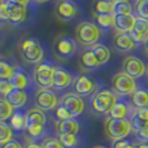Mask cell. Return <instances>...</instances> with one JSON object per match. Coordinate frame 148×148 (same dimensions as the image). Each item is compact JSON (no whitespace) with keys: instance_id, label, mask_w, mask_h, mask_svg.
Segmentation results:
<instances>
[{"instance_id":"obj_27","label":"cell","mask_w":148,"mask_h":148,"mask_svg":"<svg viewBox=\"0 0 148 148\" xmlns=\"http://www.w3.org/2000/svg\"><path fill=\"white\" fill-rule=\"evenodd\" d=\"M114 1L103 0V1H95L92 6V11L95 17L105 15H114Z\"/></svg>"},{"instance_id":"obj_17","label":"cell","mask_w":148,"mask_h":148,"mask_svg":"<svg viewBox=\"0 0 148 148\" xmlns=\"http://www.w3.org/2000/svg\"><path fill=\"white\" fill-rule=\"evenodd\" d=\"M80 130V124L76 118L67 120H56L55 132L59 135H78Z\"/></svg>"},{"instance_id":"obj_35","label":"cell","mask_w":148,"mask_h":148,"mask_svg":"<svg viewBox=\"0 0 148 148\" xmlns=\"http://www.w3.org/2000/svg\"><path fill=\"white\" fill-rule=\"evenodd\" d=\"M12 139V129L11 126L8 125L6 123L1 121L0 123V144H5Z\"/></svg>"},{"instance_id":"obj_45","label":"cell","mask_w":148,"mask_h":148,"mask_svg":"<svg viewBox=\"0 0 148 148\" xmlns=\"http://www.w3.org/2000/svg\"><path fill=\"white\" fill-rule=\"evenodd\" d=\"M135 114H136L139 118L148 121V108H146V109H136Z\"/></svg>"},{"instance_id":"obj_42","label":"cell","mask_w":148,"mask_h":148,"mask_svg":"<svg viewBox=\"0 0 148 148\" xmlns=\"http://www.w3.org/2000/svg\"><path fill=\"white\" fill-rule=\"evenodd\" d=\"M135 135H136V138L138 139L139 143H141V144H148V127L140 130V132L135 133Z\"/></svg>"},{"instance_id":"obj_43","label":"cell","mask_w":148,"mask_h":148,"mask_svg":"<svg viewBox=\"0 0 148 148\" xmlns=\"http://www.w3.org/2000/svg\"><path fill=\"white\" fill-rule=\"evenodd\" d=\"M0 148H23V146H22L21 143L18 140V139L12 138V139H10V140L7 141V143L2 144Z\"/></svg>"},{"instance_id":"obj_18","label":"cell","mask_w":148,"mask_h":148,"mask_svg":"<svg viewBox=\"0 0 148 148\" xmlns=\"http://www.w3.org/2000/svg\"><path fill=\"white\" fill-rule=\"evenodd\" d=\"M9 105L14 108V109H20L22 107H25V105L27 104L28 100V95L26 90H22L19 88H14L9 94H8L6 98Z\"/></svg>"},{"instance_id":"obj_4","label":"cell","mask_w":148,"mask_h":148,"mask_svg":"<svg viewBox=\"0 0 148 148\" xmlns=\"http://www.w3.org/2000/svg\"><path fill=\"white\" fill-rule=\"evenodd\" d=\"M100 28L90 21L79 22L75 30V36L77 42L85 47H92L98 44L100 39Z\"/></svg>"},{"instance_id":"obj_16","label":"cell","mask_w":148,"mask_h":148,"mask_svg":"<svg viewBox=\"0 0 148 148\" xmlns=\"http://www.w3.org/2000/svg\"><path fill=\"white\" fill-rule=\"evenodd\" d=\"M136 111V108L134 107L132 103L128 104L125 100L119 99L118 103L114 106V108L111 109V111L109 112V117L112 118H118V119H128L130 120V118L134 116Z\"/></svg>"},{"instance_id":"obj_9","label":"cell","mask_w":148,"mask_h":148,"mask_svg":"<svg viewBox=\"0 0 148 148\" xmlns=\"http://www.w3.org/2000/svg\"><path fill=\"white\" fill-rule=\"evenodd\" d=\"M55 14L57 16V18L61 21H73L79 15V7L74 1L59 0L55 5Z\"/></svg>"},{"instance_id":"obj_36","label":"cell","mask_w":148,"mask_h":148,"mask_svg":"<svg viewBox=\"0 0 148 148\" xmlns=\"http://www.w3.org/2000/svg\"><path fill=\"white\" fill-rule=\"evenodd\" d=\"M130 124H132V127H133L134 133H137V132H140L143 129L147 128L148 127V121L144 120V119L139 118L136 114H134V116L130 118Z\"/></svg>"},{"instance_id":"obj_40","label":"cell","mask_w":148,"mask_h":148,"mask_svg":"<svg viewBox=\"0 0 148 148\" xmlns=\"http://www.w3.org/2000/svg\"><path fill=\"white\" fill-rule=\"evenodd\" d=\"M135 143L128 139H120V140L112 141L111 148H134Z\"/></svg>"},{"instance_id":"obj_31","label":"cell","mask_w":148,"mask_h":148,"mask_svg":"<svg viewBox=\"0 0 148 148\" xmlns=\"http://www.w3.org/2000/svg\"><path fill=\"white\" fill-rule=\"evenodd\" d=\"M16 67L11 66L9 62L1 60L0 61V79L3 80H10L12 76L15 75Z\"/></svg>"},{"instance_id":"obj_48","label":"cell","mask_w":148,"mask_h":148,"mask_svg":"<svg viewBox=\"0 0 148 148\" xmlns=\"http://www.w3.org/2000/svg\"><path fill=\"white\" fill-rule=\"evenodd\" d=\"M92 148H107V147H105V146H94Z\"/></svg>"},{"instance_id":"obj_3","label":"cell","mask_w":148,"mask_h":148,"mask_svg":"<svg viewBox=\"0 0 148 148\" xmlns=\"http://www.w3.org/2000/svg\"><path fill=\"white\" fill-rule=\"evenodd\" d=\"M19 53L27 64L38 65L42 62L45 51L41 44L35 38H26L19 44Z\"/></svg>"},{"instance_id":"obj_23","label":"cell","mask_w":148,"mask_h":148,"mask_svg":"<svg viewBox=\"0 0 148 148\" xmlns=\"http://www.w3.org/2000/svg\"><path fill=\"white\" fill-rule=\"evenodd\" d=\"M130 103L136 109L148 108V89L141 87L136 89V91L132 95Z\"/></svg>"},{"instance_id":"obj_5","label":"cell","mask_w":148,"mask_h":148,"mask_svg":"<svg viewBox=\"0 0 148 148\" xmlns=\"http://www.w3.org/2000/svg\"><path fill=\"white\" fill-rule=\"evenodd\" d=\"M104 128L107 137L112 141L125 139L133 132L132 124L128 119L112 118L109 116L105 120Z\"/></svg>"},{"instance_id":"obj_32","label":"cell","mask_w":148,"mask_h":148,"mask_svg":"<svg viewBox=\"0 0 148 148\" xmlns=\"http://www.w3.org/2000/svg\"><path fill=\"white\" fill-rule=\"evenodd\" d=\"M58 139L65 148H76L79 144L78 135H59Z\"/></svg>"},{"instance_id":"obj_28","label":"cell","mask_w":148,"mask_h":148,"mask_svg":"<svg viewBox=\"0 0 148 148\" xmlns=\"http://www.w3.org/2000/svg\"><path fill=\"white\" fill-rule=\"evenodd\" d=\"M46 133H47V129L44 125L28 126L26 129V135L28 136V139H31V140H39V139L44 138Z\"/></svg>"},{"instance_id":"obj_22","label":"cell","mask_w":148,"mask_h":148,"mask_svg":"<svg viewBox=\"0 0 148 148\" xmlns=\"http://www.w3.org/2000/svg\"><path fill=\"white\" fill-rule=\"evenodd\" d=\"M79 67L82 71H90L100 67V64L97 61L94 53L90 49L82 51L79 56Z\"/></svg>"},{"instance_id":"obj_2","label":"cell","mask_w":148,"mask_h":148,"mask_svg":"<svg viewBox=\"0 0 148 148\" xmlns=\"http://www.w3.org/2000/svg\"><path fill=\"white\" fill-rule=\"evenodd\" d=\"M119 99V96L112 90H98L91 96V109L99 115H109V112L114 108V106L118 103Z\"/></svg>"},{"instance_id":"obj_34","label":"cell","mask_w":148,"mask_h":148,"mask_svg":"<svg viewBox=\"0 0 148 148\" xmlns=\"http://www.w3.org/2000/svg\"><path fill=\"white\" fill-rule=\"evenodd\" d=\"M96 20L98 22L99 28H101V29L115 28V15L97 16Z\"/></svg>"},{"instance_id":"obj_29","label":"cell","mask_w":148,"mask_h":148,"mask_svg":"<svg viewBox=\"0 0 148 148\" xmlns=\"http://www.w3.org/2000/svg\"><path fill=\"white\" fill-rule=\"evenodd\" d=\"M114 15H133V5L127 0H114Z\"/></svg>"},{"instance_id":"obj_41","label":"cell","mask_w":148,"mask_h":148,"mask_svg":"<svg viewBox=\"0 0 148 148\" xmlns=\"http://www.w3.org/2000/svg\"><path fill=\"white\" fill-rule=\"evenodd\" d=\"M0 19L1 21H9V10L6 1H1L0 3Z\"/></svg>"},{"instance_id":"obj_12","label":"cell","mask_w":148,"mask_h":148,"mask_svg":"<svg viewBox=\"0 0 148 148\" xmlns=\"http://www.w3.org/2000/svg\"><path fill=\"white\" fill-rule=\"evenodd\" d=\"M6 3L9 10V21L12 25H20L26 20L29 1L6 0Z\"/></svg>"},{"instance_id":"obj_19","label":"cell","mask_w":148,"mask_h":148,"mask_svg":"<svg viewBox=\"0 0 148 148\" xmlns=\"http://www.w3.org/2000/svg\"><path fill=\"white\" fill-rule=\"evenodd\" d=\"M130 35L137 41V44H144V41L148 37V20L137 18L134 25L133 29L130 31Z\"/></svg>"},{"instance_id":"obj_30","label":"cell","mask_w":148,"mask_h":148,"mask_svg":"<svg viewBox=\"0 0 148 148\" xmlns=\"http://www.w3.org/2000/svg\"><path fill=\"white\" fill-rule=\"evenodd\" d=\"M134 10L137 18L148 20V0H137L134 5Z\"/></svg>"},{"instance_id":"obj_25","label":"cell","mask_w":148,"mask_h":148,"mask_svg":"<svg viewBox=\"0 0 148 148\" xmlns=\"http://www.w3.org/2000/svg\"><path fill=\"white\" fill-rule=\"evenodd\" d=\"M89 49L94 53L95 58H96L97 61L100 64V66L106 65V64L109 61V59H110V50H109V48H108L107 46H105V45L98 42V44L95 45V46L90 47Z\"/></svg>"},{"instance_id":"obj_1","label":"cell","mask_w":148,"mask_h":148,"mask_svg":"<svg viewBox=\"0 0 148 148\" xmlns=\"http://www.w3.org/2000/svg\"><path fill=\"white\" fill-rule=\"evenodd\" d=\"M52 53L61 61L71 60L79 53V44L68 35H60L52 45Z\"/></svg>"},{"instance_id":"obj_21","label":"cell","mask_w":148,"mask_h":148,"mask_svg":"<svg viewBox=\"0 0 148 148\" xmlns=\"http://www.w3.org/2000/svg\"><path fill=\"white\" fill-rule=\"evenodd\" d=\"M9 82L12 84V86L15 88H19V89H22V90H26V89H28L31 86V79H30V77L19 66H16L15 75L12 76V78Z\"/></svg>"},{"instance_id":"obj_13","label":"cell","mask_w":148,"mask_h":148,"mask_svg":"<svg viewBox=\"0 0 148 148\" xmlns=\"http://www.w3.org/2000/svg\"><path fill=\"white\" fill-rule=\"evenodd\" d=\"M123 71L134 79H138L146 74L147 68L140 58L136 56H128L123 61Z\"/></svg>"},{"instance_id":"obj_15","label":"cell","mask_w":148,"mask_h":148,"mask_svg":"<svg viewBox=\"0 0 148 148\" xmlns=\"http://www.w3.org/2000/svg\"><path fill=\"white\" fill-rule=\"evenodd\" d=\"M112 44L115 49H117L120 52H129L133 51L137 48V41L133 38L130 35V32H120V34H116Z\"/></svg>"},{"instance_id":"obj_24","label":"cell","mask_w":148,"mask_h":148,"mask_svg":"<svg viewBox=\"0 0 148 148\" xmlns=\"http://www.w3.org/2000/svg\"><path fill=\"white\" fill-rule=\"evenodd\" d=\"M26 115H27V120H28V126H34V125L46 126L47 124V115L45 114L44 110L39 109L37 107L28 109Z\"/></svg>"},{"instance_id":"obj_11","label":"cell","mask_w":148,"mask_h":148,"mask_svg":"<svg viewBox=\"0 0 148 148\" xmlns=\"http://www.w3.org/2000/svg\"><path fill=\"white\" fill-rule=\"evenodd\" d=\"M97 82L95 79L87 74H80L75 78L74 85V92L82 97L92 96V94L97 90Z\"/></svg>"},{"instance_id":"obj_37","label":"cell","mask_w":148,"mask_h":148,"mask_svg":"<svg viewBox=\"0 0 148 148\" xmlns=\"http://www.w3.org/2000/svg\"><path fill=\"white\" fill-rule=\"evenodd\" d=\"M41 143H42V147L44 148H65L58 138H53V137L45 138V139H42Z\"/></svg>"},{"instance_id":"obj_38","label":"cell","mask_w":148,"mask_h":148,"mask_svg":"<svg viewBox=\"0 0 148 148\" xmlns=\"http://www.w3.org/2000/svg\"><path fill=\"white\" fill-rule=\"evenodd\" d=\"M55 117H56V120H67V119L74 118L61 105H58V107L55 109Z\"/></svg>"},{"instance_id":"obj_49","label":"cell","mask_w":148,"mask_h":148,"mask_svg":"<svg viewBox=\"0 0 148 148\" xmlns=\"http://www.w3.org/2000/svg\"><path fill=\"white\" fill-rule=\"evenodd\" d=\"M146 77H147V80H148V68H147V71H146Z\"/></svg>"},{"instance_id":"obj_26","label":"cell","mask_w":148,"mask_h":148,"mask_svg":"<svg viewBox=\"0 0 148 148\" xmlns=\"http://www.w3.org/2000/svg\"><path fill=\"white\" fill-rule=\"evenodd\" d=\"M9 124L11 128H14L17 132H26L28 127V120H27V115L20 110H17L14 112L11 118L9 119Z\"/></svg>"},{"instance_id":"obj_39","label":"cell","mask_w":148,"mask_h":148,"mask_svg":"<svg viewBox=\"0 0 148 148\" xmlns=\"http://www.w3.org/2000/svg\"><path fill=\"white\" fill-rule=\"evenodd\" d=\"M15 88L14 86H12V84L9 82V80H3V79H1L0 80V92H1V99H5L6 96H7L8 94L12 90V89Z\"/></svg>"},{"instance_id":"obj_47","label":"cell","mask_w":148,"mask_h":148,"mask_svg":"<svg viewBox=\"0 0 148 148\" xmlns=\"http://www.w3.org/2000/svg\"><path fill=\"white\" fill-rule=\"evenodd\" d=\"M143 45H144V48H145V50L148 52V37H147V39L144 41V44H143Z\"/></svg>"},{"instance_id":"obj_10","label":"cell","mask_w":148,"mask_h":148,"mask_svg":"<svg viewBox=\"0 0 148 148\" xmlns=\"http://www.w3.org/2000/svg\"><path fill=\"white\" fill-rule=\"evenodd\" d=\"M59 105H61L74 118L80 116L85 110V101L82 97L76 92H67L62 95Z\"/></svg>"},{"instance_id":"obj_7","label":"cell","mask_w":148,"mask_h":148,"mask_svg":"<svg viewBox=\"0 0 148 148\" xmlns=\"http://www.w3.org/2000/svg\"><path fill=\"white\" fill-rule=\"evenodd\" d=\"M34 101L37 108L44 111L56 109L60 103L56 92L47 88H38L34 95Z\"/></svg>"},{"instance_id":"obj_8","label":"cell","mask_w":148,"mask_h":148,"mask_svg":"<svg viewBox=\"0 0 148 148\" xmlns=\"http://www.w3.org/2000/svg\"><path fill=\"white\" fill-rule=\"evenodd\" d=\"M55 68L49 62H40L34 69V82L39 88H52V76Z\"/></svg>"},{"instance_id":"obj_14","label":"cell","mask_w":148,"mask_h":148,"mask_svg":"<svg viewBox=\"0 0 148 148\" xmlns=\"http://www.w3.org/2000/svg\"><path fill=\"white\" fill-rule=\"evenodd\" d=\"M75 78L67 69L62 67H56L52 76V88L62 90L71 87L74 85Z\"/></svg>"},{"instance_id":"obj_6","label":"cell","mask_w":148,"mask_h":148,"mask_svg":"<svg viewBox=\"0 0 148 148\" xmlns=\"http://www.w3.org/2000/svg\"><path fill=\"white\" fill-rule=\"evenodd\" d=\"M111 89L118 96H132L136 91L137 86L133 77L124 71H119L111 78Z\"/></svg>"},{"instance_id":"obj_33","label":"cell","mask_w":148,"mask_h":148,"mask_svg":"<svg viewBox=\"0 0 148 148\" xmlns=\"http://www.w3.org/2000/svg\"><path fill=\"white\" fill-rule=\"evenodd\" d=\"M14 108L9 105L6 99H1L0 100V120L1 121H6L7 119H10L11 116L14 115Z\"/></svg>"},{"instance_id":"obj_46","label":"cell","mask_w":148,"mask_h":148,"mask_svg":"<svg viewBox=\"0 0 148 148\" xmlns=\"http://www.w3.org/2000/svg\"><path fill=\"white\" fill-rule=\"evenodd\" d=\"M134 148H148V144H141V143H136Z\"/></svg>"},{"instance_id":"obj_20","label":"cell","mask_w":148,"mask_h":148,"mask_svg":"<svg viewBox=\"0 0 148 148\" xmlns=\"http://www.w3.org/2000/svg\"><path fill=\"white\" fill-rule=\"evenodd\" d=\"M136 21V16L134 15H115V29L117 34L130 32Z\"/></svg>"},{"instance_id":"obj_44","label":"cell","mask_w":148,"mask_h":148,"mask_svg":"<svg viewBox=\"0 0 148 148\" xmlns=\"http://www.w3.org/2000/svg\"><path fill=\"white\" fill-rule=\"evenodd\" d=\"M23 148H44V147H42V143H39L38 140L27 139Z\"/></svg>"}]
</instances>
